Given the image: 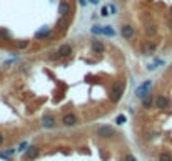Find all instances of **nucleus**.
Segmentation results:
<instances>
[{"label": "nucleus", "mask_w": 172, "mask_h": 161, "mask_svg": "<svg viewBox=\"0 0 172 161\" xmlns=\"http://www.w3.org/2000/svg\"><path fill=\"white\" fill-rule=\"evenodd\" d=\"M90 49H92L94 54H104V52H105V44L100 42V40H92Z\"/></svg>", "instance_id": "8"}, {"label": "nucleus", "mask_w": 172, "mask_h": 161, "mask_svg": "<svg viewBox=\"0 0 172 161\" xmlns=\"http://www.w3.org/2000/svg\"><path fill=\"white\" fill-rule=\"evenodd\" d=\"M57 52H59L60 57H69V55L72 54V47L69 45V44H63V45H60V49Z\"/></svg>", "instance_id": "11"}, {"label": "nucleus", "mask_w": 172, "mask_h": 161, "mask_svg": "<svg viewBox=\"0 0 172 161\" xmlns=\"http://www.w3.org/2000/svg\"><path fill=\"white\" fill-rule=\"evenodd\" d=\"M27 146H29L27 143H20V146H18V151H24V149H27Z\"/></svg>", "instance_id": "26"}, {"label": "nucleus", "mask_w": 172, "mask_h": 161, "mask_svg": "<svg viewBox=\"0 0 172 161\" xmlns=\"http://www.w3.org/2000/svg\"><path fill=\"white\" fill-rule=\"evenodd\" d=\"M104 35H109V37H114L115 35V32H114V29L110 25H107V27H104Z\"/></svg>", "instance_id": "19"}, {"label": "nucleus", "mask_w": 172, "mask_h": 161, "mask_svg": "<svg viewBox=\"0 0 172 161\" xmlns=\"http://www.w3.org/2000/svg\"><path fill=\"white\" fill-rule=\"evenodd\" d=\"M15 47H17V49H27V47H29V40H17Z\"/></svg>", "instance_id": "18"}, {"label": "nucleus", "mask_w": 172, "mask_h": 161, "mask_svg": "<svg viewBox=\"0 0 172 161\" xmlns=\"http://www.w3.org/2000/svg\"><path fill=\"white\" fill-rule=\"evenodd\" d=\"M154 106L159 107V109H167V107H171V99L165 98V96H157L154 99Z\"/></svg>", "instance_id": "3"}, {"label": "nucleus", "mask_w": 172, "mask_h": 161, "mask_svg": "<svg viewBox=\"0 0 172 161\" xmlns=\"http://www.w3.org/2000/svg\"><path fill=\"white\" fill-rule=\"evenodd\" d=\"M134 27L130 25V24H124L122 25V29H120V34H122V37L125 39V40H130V39L134 37Z\"/></svg>", "instance_id": "4"}, {"label": "nucleus", "mask_w": 172, "mask_h": 161, "mask_svg": "<svg viewBox=\"0 0 172 161\" xmlns=\"http://www.w3.org/2000/svg\"><path fill=\"white\" fill-rule=\"evenodd\" d=\"M92 34H97V35H104V27H100V25H94L92 29Z\"/></svg>", "instance_id": "17"}, {"label": "nucleus", "mask_w": 172, "mask_h": 161, "mask_svg": "<svg viewBox=\"0 0 172 161\" xmlns=\"http://www.w3.org/2000/svg\"><path fill=\"white\" fill-rule=\"evenodd\" d=\"M124 161H135V158L132 156V154H125V156H124Z\"/></svg>", "instance_id": "23"}, {"label": "nucleus", "mask_w": 172, "mask_h": 161, "mask_svg": "<svg viewBox=\"0 0 172 161\" xmlns=\"http://www.w3.org/2000/svg\"><path fill=\"white\" fill-rule=\"evenodd\" d=\"M35 37H37V39H49V37H52V32H50V29H47V27H45V29H42L37 35H35Z\"/></svg>", "instance_id": "14"}, {"label": "nucleus", "mask_w": 172, "mask_h": 161, "mask_svg": "<svg viewBox=\"0 0 172 161\" xmlns=\"http://www.w3.org/2000/svg\"><path fill=\"white\" fill-rule=\"evenodd\" d=\"M157 30H159V27L155 25V24H149V25L145 27V35H149V37H154V35L157 34Z\"/></svg>", "instance_id": "12"}, {"label": "nucleus", "mask_w": 172, "mask_h": 161, "mask_svg": "<svg viewBox=\"0 0 172 161\" xmlns=\"http://www.w3.org/2000/svg\"><path fill=\"white\" fill-rule=\"evenodd\" d=\"M42 126L44 127H54L55 126V118L50 114H45L42 118Z\"/></svg>", "instance_id": "10"}, {"label": "nucleus", "mask_w": 172, "mask_h": 161, "mask_svg": "<svg viewBox=\"0 0 172 161\" xmlns=\"http://www.w3.org/2000/svg\"><path fill=\"white\" fill-rule=\"evenodd\" d=\"M97 134L100 136V138H104V139H109V138H112L115 134V129L112 126H100L97 129Z\"/></svg>", "instance_id": "2"}, {"label": "nucleus", "mask_w": 172, "mask_h": 161, "mask_svg": "<svg viewBox=\"0 0 172 161\" xmlns=\"http://www.w3.org/2000/svg\"><path fill=\"white\" fill-rule=\"evenodd\" d=\"M4 143V134H2V133H0V144Z\"/></svg>", "instance_id": "27"}, {"label": "nucleus", "mask_w": 172, "mask_h": 161, "mask_svg": "<svg viewBox=\"0 0 172 161\" xmlns=\"http://www.w3.org/2000/svg\"><path fill=\"white\" fill-rule=\"evenodd\" d=\"M9 37V30H5V29H0V40H4V39Z\"/></svg>", "instance_id": "20"}, {"label": "nucleus", "mask_w": 172, "mask_h": 161, "mask_svg": "<svg viewBox=\"0 0 172 161\" xmlns=\"http://www.w3.org/2000/svg\"><path fill=\"white\" fill-rule=\"evenodd\" d=\"M59 57H60V55H59V52H52V55H50V59H52V60H57Z\"/></svg>", "instance_id": "25"}, {"label": "nucleus", "mask_w": 172, "mask_h": 161, "mask_svg": "<svg viewBox=\"0 0 172 161\" xmlns=\"http://www.w3.org/2000/svg\"><path fill=\"white\" fill-rule=\"evenodd\" d=\"M152 104H154V99H152L149 94H147L145 98H142V107H145V109H151Z\"/></svg>", "instance_id": "13"}, {"label": "nucleus", "mask_w": 172, "mask_h": 161, "mask_svg": "<svg viewBox=\"0 0 172 161\" xmlns=\"http://www.w3.org/2000/svg\"><path fill=\"white\" fill-rule=\"evenodd\" d=\"M159 161H172V154L169 151H162L159 154Z\"/></svg>", "instance_id": "16"}, {"label": "nucleus", "mask_w": 172, "mask_h": 161, "mask_svg": "<svg viewBox=\"0 0 172 161\" xmlns=\"http://www.w3.org/2000/svg\"><path fill=\"white\" fill-rule=\"evenodd\" d=\"M65 25H67V22H62V20H60L59 24H57V30H63V29H67Z\"/></svg>", "instance_id": "21"}, {"label": "nucleus", "mask_w": 172, "mask_h": 161, "mask_svg": "<svg viewBox=\"0 0 172 161\" xmlns=\"http://www.w3.org/2000/svg\"><path fill=\"white\" fill-rule=\"evenodd\" d=\"M124 89H125V82H119V84H114L112 89H110L109 98L112 102H119L122 99V94H124Z\"/></svg>", "instance_id": "1"}, {"label": "nucleus", "mask_w": 172, "mask_h": 161, "mask_svg": "<svg viewBox=\"0 0 172 161\" xmlns=\"http://www.w3.org/2000/svg\"><path fill=\"white\" fill-rule=\"evenodd\" d=\"M169 12H171V17H172V7H171V10H169Z\"/></svg>", "instance_id": "29"}, {"label": "nucleus", "mask_w": 172, "mask_h": 161, "mask_svg": "<svg viewBox=\"0 0 172 161\" xmlns=\"http://www.w3.org/2000/svg\"><path fill=\"white\" fill-rule=\"evenodd\" d=\"M38 153H40L38 146H35V144H32V146H27L25 158H27V160H35V158L38 156Z\"/></svg>", "instance_id": "7"}, {"label": "nucleus", "mask_w": 172, "mask_h": 161, "mask_svg": "<svg viewBox=\"0 0 172 161\" xmlns=\"http://www.w3.org/2000/svg\"><path fill=\"white\" fill-rule=\"evenodd\" d=\"M151 84H152L151 80H147L145 84H142L137 91H135V96H137V98H140V99H142V98H145L147 94H149V87H151Z\"/></svg>", "instance_id": "9"}, {"label": "nucleus", "mask_w": 172, "mask_h": 161, "mask_svg": "<svg viewBox=\"0 0 172 161\" xmlns=\"http://www.w3.org/2000/svg\"><path fill=\"white\" fill-rule=\"evenodd\" d=\"M115 121H117V124H124V123H125V118H124V116H119Z\"/></svg>", "instance_id": "24"}, {"label": "nucleus", "mask_w": 172, "mask_h": 161, "mask_svg": "<svg viewBox=\"0 0 172 161\" xmlns=\"http://www.w3.org/2000/svg\"><path fill=\"white\" fill-rule=\"evenodd\" d=\"M100 15H102V17H107V15H110V13H109V9H107V7H102V9H100Z\"/></svg>", "instance_id": "22"}, {"label": "nucleus", "mask_w": 172, "mask_h": 161, "mask_svg": "<svg viewBox=\"0 0 172 161\" xmlns=\"http://www.w3.org/2000/svg\"><path fill=\"white\" fill-rule=\"evenodd\" d=\"M77 121H79V118H77L74 113H69V114L62 116V124L63 126H74V124H77Z\"/></svg>", "instance_id": "5"}, {"label": "nucleus", "mask_w": 172, "mask_h": 161, "mask_svg": "<svg viewBox=\"0 0 172 161\" xmlns=\"http://www.w3.org/2000/svg\"><path fill=\"white\" fill-rule=\"evenodd\" d=\"M154 51H155V44L154 42H147L145 45H144V54H152Z\"/></svg>", "instance_id": "15"}, {"label": "nucleus", "mask_w": 172, "mask_h": 161, "mask_svg": "<svg viewBox=\"0 0 172 161\" xmlns=\"http://www.w3.org/2000/svg\"><path fill=\"white\" fill-rule=\"evenodd\" d=\"M80 2V5H85V0H79Z\"/></svg>", "instance_id": "28"}, {"label": "nucleus", "mask_w": 172, "mask_h": 161, "mask_svg": "<svg viewBox=\"0 0 172 161\" xmlns=\"http://www.w3.org/2000/svg\"><path fill=\"white\" fill-rule=\"evenodd\" d=\"M59 13H60V17H69L72 13V7L69 2H60L59 4Z\"/></svg>", "instance_id": "6"}]
</instances>
